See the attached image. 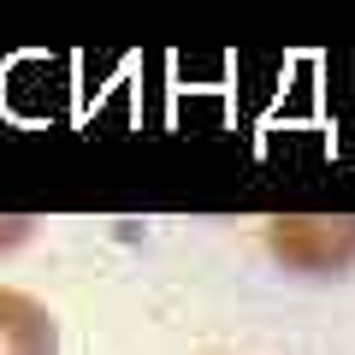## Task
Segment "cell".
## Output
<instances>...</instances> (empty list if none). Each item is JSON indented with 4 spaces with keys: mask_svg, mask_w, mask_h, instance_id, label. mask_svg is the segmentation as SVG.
Listing matches in <instances>:
<instances>
[{
    "mask_svg": "<svg viewBox=\"0 0 355 355\" xmlns=\"http://www.w3.org/2000/svg\"><path fill=\"white\" fill-rule=\"evenodd\" d=\"M272 254L302 272H338L355 261V219H279L266 231Z\"/></svg>",
    "mask_w": 355,
    "mask_h": 355,
    "instance_id": "6da1fadb",
    "label": "cell"
},
{
    "mask_svg": "<svg viewBox=\"0 0 355 355\" xmlns=\"http://www.w3.org/2000/svg\"><path fill=\"white\" fill-rule=\"evenodd\" d=\"M0 355H60V320L24 291L0 284Z\"/></svg>",
    "mask_w": 355,
    "mask_h": 355,
    "instance_id": "7a4b0ae2",
    "label": "cell"
},
{
    "mask_svg": "<svg viewBox=\"0 0 355 355\" xmlns=\"http://www.w3.org/2000/svg\"><path fill=\"white\" fill-rule=\"evenodd\" d=\"M24 237V219H0V243H18Z\"/></svg>",
    "mask_w": 355,
    "mask_h": 355,
    "instance_id": "3957f363",
    "label": "cell"
}]
</instances>
